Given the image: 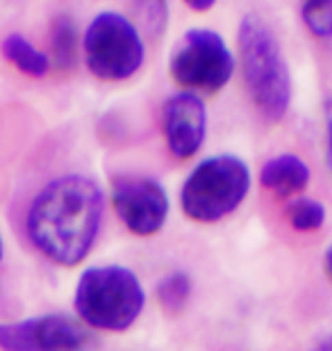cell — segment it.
I'll use <instances>...</instances> for the list:
<instances>
[{"label":"cell","instance_id":"1","mask_svg":"<svg viewBox=\"0 0 332 351\" xmlns=\"http://www.w3.org/2000/svg\"><path fill=\"white\" fill-rule=\"evenodd\" d=\"M103 221V192L80 173L60 176L34 196L25 228L30 242L48 261L80 265L94 249Z\"/></svg>","mask_w":332,"mask_h":351},{"label":"cell","instance_id":"2","mask_svg":"<svg viewBox=\"0 0 332 351\" xmlns=\"http://www.w3.org/2000/svg\"><path fill=\"white\" fill-rule=\"evenodd\" d=\"M237 46L242 58L244 82L259 117L280 121L292 105V73L273 30L257 14L239 21Z\"/></svg>","mask_w":332,"mask_h":351},{"label":"cell","instance_id":"3","mask_svg":"<svg viewBox=\"0 0 332 351\" xmlns=\"http://www.w3.org/2000/svg\"><path fill=\"white\" fill-rule=\"evenodd\" d=\"M80 319L98 331H125L146 306L144 285L137 274L121 265L89 267L75 285L73 299Z\"/></svg>","mask_w":332,"mask_h":351},{"label":"cell","instance_id":"4","mask_svg":"<svg viewBox=\"0 0 332 351\" xmlns=\"http://www.w3.org/2000/svg\"><path fill=\"white\" fill-rule=\"evenodd\" d=\"M251 189V169L237 156H212L187 176L180 206L189 219L214 223L242 206Z\"/></svg>","mask_w":332,"mask_h":351},{"label":"cell","instance_id":"5","mask_svg":"<svg viewBox=\"0 0 332 351\" xmlns=\"http://www.w3.org/2000/svg\"><path fill=\"white\" fill-rule=\"evenodd\" d=\"M82 53L98 80H128L144 64L146 48L139 27L116 12H101L84 30Z\"/></svg>","mask_w":332,"mask_h":351},{"label":"cell","instance_id":"6","mask_svg":"<svg viewBox=\"0 0 332 351\" xmlns=\"http://www.w3.org/2000/svg\"><path fill=\"white\" fill-rule=\"evenodd\" d=\"M168 71L182 87L214 94L230 82L235 73V58L218 32L194 27L173 46Z\"/></svg>","mask_w":332,"mask_h":351},{"label":"cell","instance_id":"7","mask_svg":"<svg viewBox=\"0 0 332 351\" xmlns=\"http://www.w3.org/2000/svg\"><path fill=\"white\" fill-rule=\"evenodd\" d=\"M112 203L123 226L139 237L159 233L168 217L166 189L148 176H118L112 185Z\"/></svg>","mask_w":332,"mask_h":351},{"label":"cell","instance_id":"8","mask_svg":"<svg viewBox=\"0 0 332 351\" xmlns=\"http://www.w3.org/2000/svg\"><path fill=\"white\" fill-rule=\"evenodd\" d=\"M89 342V333L66 315H41L23 322H0V349H82Z\"/></svg>","mask_w":332,"mask_h":351},{"label":"cell","instance_id":"9","mask_svg":"<svg viewBox=\"0 0 332 351\" xmlns=\"http://www.w3.org/2000/svg\"><path fill=\"white\" fill-rule=\"evenodd\" d=\"M162 128L168 151L178 160H189L201 151L207 135V112L199 94L178 91L162 108Z\"/></svg>","mask_w":332,"mask_h":351},{"label":"cell","instance_id":"10","mask_svg":"<svg viewBox=\"0 0 332 351\" xmlns=\"http://www.w3.org/2000/svg\"><path fill=\"white\" fill-rule=\"evenodd\" d=\"M259 182L275 196H292L307 187L309 167L305 160L294 153H280L264 162L262 171H259Z\"/></svg>","mask_w":332,"mask_h":351},{"label":"cell","instance_id":"11","mask_svg":"<svg viewBox=\"0 0 332 351\" xmlns=\"http://www.w3.org/2000/svg\"><path fill=\"white\" fill-rule=\"evenodd\" d=\"M3 55L12 66H16L21 73L30 75V78H44L51 71V58L18 32L7 34L3 39Z\"/></svg>","mask_w":332,"mask_h":351},{"label":"cell","instance_id":"12","mask_svg":"<svg viewBox=\"0 0 332 351\" xmlns=\"http://www.w3.org/2000/svg\"><path fill=\"white\" fill-rule=\"evenodd\" d=\"M155 297L168 315H180L192 299V278L185 271H171L155 287Z\"/></svg>","mask_w":332,"mask_h":351},{"label":"cell","instance_id":"13","mask_svg":"<svg viewBox=\"0 0 332 351\" xmlns=\"http://www.w3.org/2000/svg\"><path fill=\"white\" fill-rule=\"evenodd\" d=\"M134 25L148 39H159L168 25V0H132Z\"/></svg>","mask_w":332,"mask_h":351},{"label":"cell","instance_id":"14","mask_svg":"<svg viewBox=\"0 0 332 351\" xmlns=\"http://www.w3.org/2000/svg\"><path fill=\"white\" fill-rule=\"evenodd\" d=\"M285 217H287V221L292 223L294 230L312 233V230H319L323 223H326V208H323V203L316 199L298 196V199L287 203Z\"/></svg>","mask_w":332,"mask_h":351},{"label":"cell","instance_id":"15","mask_svg":"<svg viewBox=\"0 0 332 351\" xmlns=\"http://www.w3.org/2000/svg\"><path fill=\"white\" fill-rule=\"evenodd\" d=\"M77 30L68 16H60L53 25V62L60 69H71L77 58Z\"/></svg>","mask_w":332,"mask_h":351},{"label":"cell","instance_id":"16","mask_svg":"<svg viewBox=\"0 0 332 351\" xmlns=\"http://www.w3.org/2000/svg\"><path fill=\"white\" fill-rule=\"evenodd\" d=\"M303 21L314 37L332 41V0H303Z\"/></svg>","mask_w":332,"mask_h":351},{"label":"cell","instance_id":"17","mask_svg":"<svg viewBox=\"0 0 332 351\" xmlns=\"http://www.w3.org/2000/svg\"><path fill=\"white\" fill-rule=\"evenodd\" d=\"M323 112H326V139H328V167H330V173H332V98L330 101H326V108H323Z\"/></svg>","mask_w":332,"mask_h":351},{"label":"cell","instance_id":"18","mask_svg":"<svg viewBox=\"0 0 332 351\" xmlns=\"http://www.w3.org/2000/svg\"><path fill=\"white\" fill-rule=\"evenodd\" d=\"M187 7H192L194 12H207L216 5V0H185Z\"/></svg>","mask_w":332,"mask_h":351},{"label":"cell","instance_id":"19","mask_svg":"<svg viewBox=\"0 0 332 351\" xmlns=\"http://www.w3.org/2000/svg\"><path fill=\"white\" fill-rule=\"evenodd\" d=\"M323 267H326V274H328V278L332 280V244H330V247H328L326 256H323Z\"/></svg>","mask_w":332,"mask_h":351},{"label":"cell","instance_id":"20","mask_svg":"<svg viewBox=\"0 0 332 351\" xmlns=\"http://www.w3.org/2000/svg\"><path fill=\"white\" fill-rule=\"evenodd\" d=\"M319 347H321V349H332V335H328L326 340H321V342H319Z\"/></svg>","mask_w":332,"mask_h":351},{"label":"cell","instance_id":"21","mask_svg":"<svg viewBox=\"0 0 332 351\" xmlns=\"http://www.w3.org/2000/svg\"><path fill=\"white\" fill-rule=\"evenodd\" d=\"M0 261H3V235H0Z\"/></svg>","mask_w":332,"mask_h":351}]
</instances>
